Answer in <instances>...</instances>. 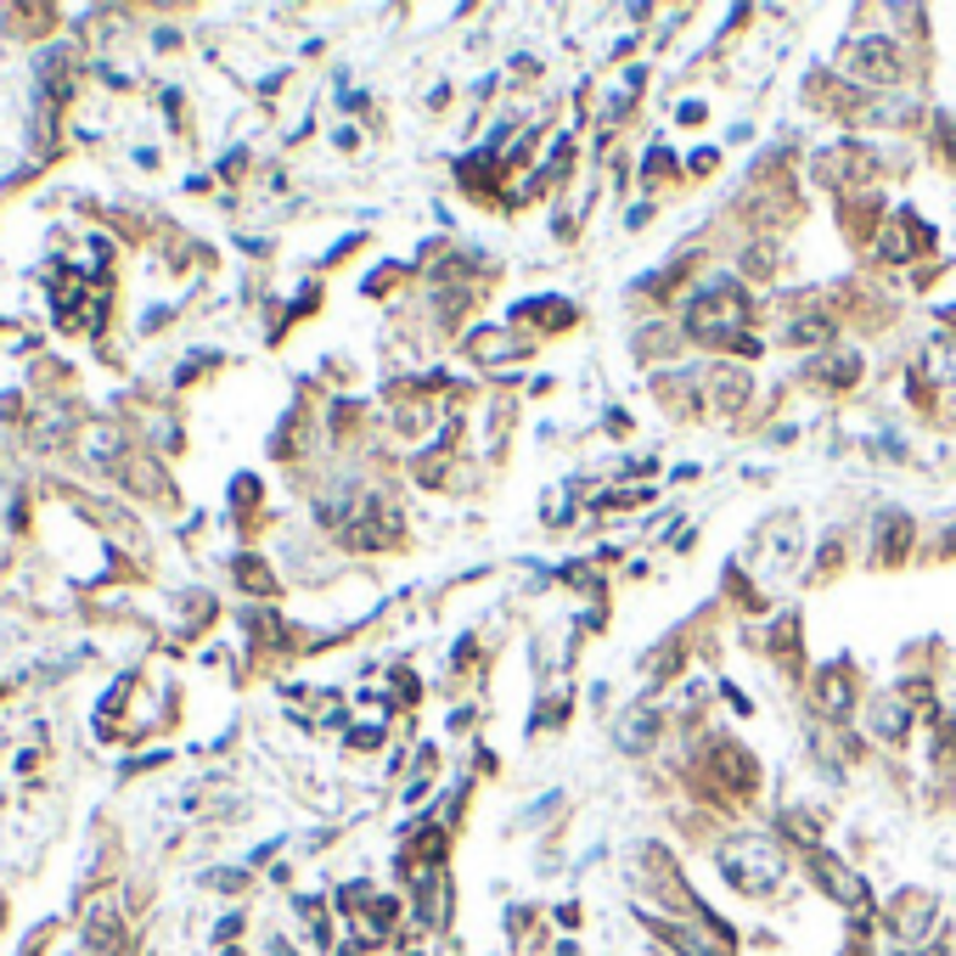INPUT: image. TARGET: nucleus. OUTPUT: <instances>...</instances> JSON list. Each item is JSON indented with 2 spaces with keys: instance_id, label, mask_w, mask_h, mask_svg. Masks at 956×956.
<instances>
[{
  "instance_id": "obj_1",
  "label": "nucleus",
  "mask_w": 956,
  "mask_h": 956,
  "mask_svg": "<svg viewBox=\"0 0 956 956\" xmlns=\"http://www.w3.org/2000/svg\"><path fill=\"white\" fill-rule=\"evenodd\" d=\"M743 321H748V299H743V287L732 276H714L703 293L687 304V332L698 344H737Z\"/></svg>"
},
{
  "instance_id": "obj_2",
  "label": "nucleus",
  "mask_w": 956,
  "mask_h": 956,
  "mask_svg": "<svg viewBox=\"0 0 956 956\" xmlns=\"http://www.w3.org/2000/svg\"><path fill=\"white\" fill-rule=\"evenodd\" d=\"M721 872L743 889V894H765L782 883V855L771 838H737L721 849Z\"/></svg>"
},
{
  "instance_id": "obj_3",
  "label": "nucleus",
  "mask_w": 956,
  "mask_h": 956,
  "mask_svg": "<svg viewBox=\"0 0 956 956\" xmlns=\"http://www.w3.org/2000/svg\"><path fill=\"white\" fill-rule=\"evenodd\" d=\"M849 74L860 85H894L905 68H900V45L894 40H860L849 52Z\"/></svg>"
},
{
  "instance_id": "obj_4",
  "label": "nucleus",
  "mask_w": 956,
  "mask_h": 956,
  "mask_svg": "<svg viewBox=\"0 0 956 956\" xmlns=\"http://www.w3.org/2000/svg\"><path fill=\"white\" fill-rule=\"evenodd\" d=\"M810 872L822 878V889L833 894V900H844V905H867V883H860L838 855H827V849H816L810 855Z\"/></svg>"
},
{
  "instance_id": "obj_5",
  "label": "nucleus",
  "mask_w": 956,
  "mask_h": 956,
  "mask_svg": "<svg viewBox=\"0 0 956 956\" xmlns=\"http://www.w3.org/2000/svg\"><path fill=\"white\" fill-rule=\"evenodd\" d=\"M816 703L822 714H833V721H844V714L855 709V669L849 664H827L816 676Z\"/></svg>"
},
{
  "instance_id": "obj_6",
  "label": "nucleus",
  "mask_w": 956,
  "mask_h": 956,
  "mask_svg": "<svg viewBox=\"0 0 956 956\" xmlns=\"http://www.w3.org/2000/svg\"><path fill=\"white\" fill-rule=\"evenodd\" d=\"M872 732L883 743H905V732H912V709H905L900 698H878L872 703Z\"/></svg>"
},
{
  "instance_id": "obj_7",
  "label": "nucleus",
  "mask_w": 956,
  "mask_h": 956,
  "mask_svg": "<svg viewBox=\"0 0 956 956\" xmlns=\"http://www.w3.org/2000/svg\"><path fill=\"white\" fill-rule=\"evenodd\" d=\"M709 389H714V394H709L714 411H737V405L748 400V377H743L737 366H726V371H714V377H709Z\"/></svg>"
},
{
  "instance_id": "obj_8",
  "label": "nucleus",
  "mask_w": 956,
  "mask_h": 956,
  "mask_svg": "<svg viewBox=\"0 0 956 956\" xmlns=\"http://www.w3.org/2000/svg\"><path fill=\"white\" fill-rule=\"evenodd\" d=\"M653 732H658V714H653V709L625 714V721H619V748H647V743H653Z\"/></svg>"
},
{
  "instance_id": "obj_9",
  "label": "nucleus",
  "mask_w": 956,
  "mask_h": 956,
  "mask_svg": "<svg viewBox=\"0 0 956 956\" xmlns=\"http://www.w3.org/2000/svg\"><path fill=\"white\" fill-rule=\"evenodd\" d=\"M905 546H912V518H889V523H883V552H878V563H894Z\"/></svg>"
},
{
  "instance_id": "obj_10",
  "label": "nucleus",
  "mask_w": 956,
  "mask_h": 956,
  "mask_svg": "<svg viewBox=\"0 0 956 956\" xmlns=\"http://www.w3.org/2000/svg\"><path fill=\"white\" fill-rule=\"evenodd\" d=\"M816 371H822V377L833 382V389H849V382L860 377V355H849V349H844V355H833V360H822Z\"/></svg>"
},
{
  "instance_id": "obj_11",
  "label": "nucleus",
  "mask_w": 956,
  "mask_h": 956,
  "mask_svg": "<svg viewBox=\"0 0 956 956\" xmlns=\"http://www.w3.org/2000/svg\"><path fill=\"white\" fill-rule=\"evenodd\" d=\"M929 371L940 382H956V338H934L929 344Z\"/></svg>"
},
{
  "instance_id": "obj_12",
  "label": "nucleus",
  "mask_w": 956,
  "mask_h": 956,
  "mask_svg": "<svg viewBox=\"0 0 956 956\" xmlns=\"http://www.w3.org/2000/svg\"><path fill=\"white\" fill-rule=\"evenodd\" d=\"M478 360H507V355H523V344H507L501 332H478V338L467 344Z\"/></svg>"
},
{
  "instance_id": "obj_13",
  "label": "nucleus",
  "mask_w": 956,
  "mask_h": 956,
  "mask_svg": "<svg viewBox=\"0 0 956 956\" xmlns=\"http://www.w3.org/2000/svg\"><path fill=\"white\" fill-rule=\"evenodd\" d=\"M788 338H793V344H827V338H833V321H827V315H799Z\"/></svg>"
},
{
  "instance_id": "obj_14",
  "label": "nucleus",
  "mask_w": 956,
  "mask_h": 956,
  "mask_svg": "<svg viewBox=\"0 0 956 956\" xmlns=\"http://www.w3.org/2000/svg\"><path fill=\"white\" fill-rule=\"evenodd\" d=\"M568 507H574V496H568V490H552V496L541 501V512H546L552 523H563V518H568Z\"/></svg>"
}]
</instances>
